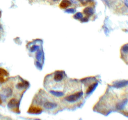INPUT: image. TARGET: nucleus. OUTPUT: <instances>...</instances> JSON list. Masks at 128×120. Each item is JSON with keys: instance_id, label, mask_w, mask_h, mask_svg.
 <instances>
[{"instance_id": "nucleus-5", "label": "nucleus", "mask_w": 128, "mask_h": 120, "mask_svg": "<svg viewBox=\"0 0 128 120\" xmlns=\"http://www.w3.org/2000/svg\"><path fill=\"white\" fill-rule=\"evenodd\" d=\"M18 105H19V103L18 101L15 99H12V100H11L9 102V104H8V107H9V108H11L12 109H14V108L16 109V108L18 107Z\"/></svg>"}, {"instance_id": "nucleus-20", "label": "nucleus", "mask_w": 128, "mask_h": 120, "mask_svg": "<svg viewBox=\"0 0 128 120\" xmlns=\"http://www.w3.org/2000/svg\"><path fill=\"white\" fill-rule=\"evenodd\" d=\"M125 5L128 8V0H125Z\"/></svg>"}, {"instance_id": "nucleus-14", "label": "nucleus", "mask_w": 128, "mask_h": 120, "mask_svg": "<svg viewBox=\"0 0 128 120\" xmlns=\"http://www.w3.org/2000/svg\"><path fill=\"white\" fill-rule=\"evenodd\" d=\"M79 1L81 2L82 5H86L89 3L92 2L93 1V0H79Z\"/></svg>"}, {"instance_id": "nucleus-11", "label": "nucleus", "mask_w": 128, "mask_h": 120, "mask_svg": "<svg viewBox=\"0 0 128 120\" xmlns=\"http://www.w3.org/2000/svg\"><path fill=\"white\" fill-rule=\"evenodd\" d=\"M83 17V16L81 13H77L74 15V18L76 20H81Z\"/></svg>"}, {"instance_id": "nucleus-6", "label": "nucleus", "mask_w": 128, "mask_h": 120, "mask_svg": "<svg viewBox=\"0 0 128 120\" xmlns=\"http://www.w3.org/2000/svg\"><path fill=\"white\" fill-rule=\"evenodd\" d=\"M63 78V74L62 72L61 71H57L55 73L54 79L55 81L59 82L61 81Z\"/></svg>"}, {"instance_id": "nucleus-7", "label": "nucleus", "mask_w": 128, "mask_h": 120, "mask_svg": "<svg viewBox=\"0 0 128 120\" xmlns=\"http://www.w3.org/2000/svg\"><path fill=\"white\" fill-rule=\"evenodd\" d=\"M71 5L69 0H62L60 4V7L62 9H66Z\"/></svg>"}, {"instance_id": "nucleus-8", "label": "nucleus", "mask_w": 128, "mask_h": 120, "mask_svg": "<svg viewBox=\"0 0 128 120\" xmlns=\"http://www.w3.org/2000/svg\"><path fill=\"white\" fill-rule=\"evenodd\" d=\"M83 12L87 16L90 17L93 15L94 12V10L93 8H92L91 7H88L85 8L83 10Z\"/></svg>"}, {"instance_id": "nucleus-3", "label": "nucleus", "mask_w": 128, "mask_h": 120, "mask_svg": "<svg viewBox=\"0 0 128 120\" xmlns=\"http://www.w3.org/2000/svg\"><path fill=\"white\" fill-rule=\"evenodd\" d=\"M8 74L6 70L0 68V83H4L6 80V77L7 76Z\"/></svg>"}, {"instance_id": "nucleus-24", "label": "nucleus", "mask_w": 128, "mask_h": 120, "mask_svg": "<svg viewBox=\"0 0 128 120\" xmlns=\"http://www.w3.org/2000/svg\"></svg>"}, {"instance_id": "nucleus-19", "label": "nucleus", "mask_w": 128, "mask_h": 120, "mask_svg": "<svg viewBox=\"0 0 128 120\" xmlns=\"http://www.w3.org/2000/svg\"><path fill=\"white\" fill-rule=\"evenodd\" d=\"M81 20H82V22H87V21H88V19L86 18H82Z\"/></svg>"}, {"instance_id": "nucleus-1", "label": "nucleus", "mask_w": 128, "mask_h": 120, "mask_svg": "<svg viewBox=\"0 0 128 120\" xmlns=\"http://www.w3.org/2000/svg\"><path fill=\"white\" fill-rule=\"evenodd\" d=\"M83 94L82 92H79L74 94L70 95V96L66 97V100L69 102H74L76 101L78 99L80 98Z\"/></svg>"}, {"instance_id": "nucleus-10", "label": "nucleus", "mask_w": 128, "mask_h": 120, "mask_svg": "<svg viewBox=\"0 0 128 120\" xmlns=\"http://www.w3.org/2000/svg\"><path fill=\"white\" fill-rule=\"evenodd\" d=\"M97 85V84H93L90 87H89V88L87 89V94H89L91 92H92V91L94 90V89H95V88L96 87V86Z\"/></svg>"}, {"instance_id": "nucleus-12", "label": "nucleus", "mask_w": 128, "mask_h": 120, "mask_svg": "<svg viewBox=\"0 0 128 120\" xmlns=\"http://www.w3.org/2000/svg\"><path fill=\"white\" fill-rule=\"evenodd\" d=\"M51 93L54 95H55V96L57 97H61L63 95V93L61 92H58V91H51Z\"/></svg>"}, {"instance_id": "nucleus-4", "label": "nucleus", "mask_w": 128, "mask_h": 120, "mask_svg": "<svg viewBox=\"0 0 128 120\" xmlns=\"http://www.w3.org/2000/svg\"><path fill=\"white\" fill-rule=\"evenodd\" d=\"M44 107L47 109H53L57 107V104L52 102H46L44 103Z\"/></svg>"}, {"instance_id": "nucleus-21", "label": "nucleus", "mask_w": 128, "mask_h": 120, "mask_svg": "<svg viewBox=\"0 0 128 120\" xmlns=\"http://www.w3.org/2000/svg\"><path fill=\"white\" fill-rule=\"evenodd\" d=\"M71 1H72V2L73 3H76L77 2H76V0H71Z\"/></svg>"}, {"instance_id": "nucleus-2", "label": "nucleus", "mask_w": 128, "mask_h": 120, "mask_svg": "<svg viewBox=\"0 0 128 120\" xmlns=\"http://www.w3.org/2000/svg\"><path fill=\"white\" fill-rule=\"evenodd\" d=\"M29 113L34 114H38L41 113L42 109L38 107L31 106L29 109Z\"/></svg>"}, {"instance_id": "nucleus-16", "label": "nucleus", "mask_w": 128, "mask_h": 120, "mask_svg": "<svg viewBox=\"0 0 128 120\" xmlns=\"http://www.w3.org/2000/svg\"><path fill=\"white\" fill-rule=\"evenodd\" d=\"M66 13H70V14H73L74 13L76 12V10L74 9H68L67 10H66L65 11Z\"/></svg>"}, {"instance_id": "nucleus-23", "label": "nucleus", "mask_w": 128, "mask_h": 120, "mask_svg": "<svg viewBox=\"0 0 128 120\" xmlns=\"http://www.w3.org/2000/svg\"><path fill=\"white\" fill-rule=\"evenodd\" d=\"M53 1H59V0H53Z\"/></svg>"}, {"instance_id": "nucleus-15", "label": "nucleus", "mask_w": 128, "mask_h": 120, "mask_svg": "<svg viewBox=\"0 0 128 120\" xmlns=\"http://www.w3.org/2000/svg\"><path fill=\"white\" fill-rule=\"evenodd\" d=\"M42 56H43L42 52L41 51H39L37 54V59L39 60H40L41 58H42Z\"/></svg>"}, {"instance_id": "nucleus-9", "label": "nucleus", "mask_w": 128, "mask_h": 120, "mask_svg": "<svg viewBox=\"0 0 128 120\" xmlns=\"http://www.w3.org/2000/svg\"><path fill=\"white\" fill-rule=\"evenodd\" d=\"M128 84V81L119 82L118 83H117L115 84V87H118V88H120L127 85Z\"/></svg>"}, {"instance_id": "nucleus-22", "label": "nucleus", "mask_w": 128, "mask_h": 120, "mask_svg": "<svg viewBox=\"0 0 128 120\" xmlns=\"http://www.w3.org/2000/svg\"><path fill=\"white\" fill-rule=\"evenodd\" d=\"M1 103H2V101H1V99H0V104H1Z\"/></svg>"}, {"instance_id": "nucleus-13", "label": "nucleus", "mask_w": 128, "mask_h": 120, "mask_svg": "<svg viewBox=\"0 0 128 120\" xmlns=\"http://www.w3.org/2000/svg\"><path fill=\"white\" fill-rule=\"evenodd\" d=\"M126 100H123V101H122L121 102H120V103H119L118 106H117V107H118V109H121L124 106V105H125L126 104Z\"/></svg>"}, {"instance_id": "nucleus-17", "label": "nucleus", "mask_w": 128, "mask_h": 120, "mask_svg": "<svg viewBox=\"0 0 128 120\" xmlns=\"http://www.w3.org/2000/svg\"><path fill=\"white\" fill-rule=\"evenodd\" d=\"M122 51L125 53H128V45L124 46L122 48Z\"/></svg>"}, {"instance_id": "nucleus-18", "label": "nucleus", "mask_w": 128, "mask_h": 120, "mask_svg": "<svg viewBox=\"0 0 128 120\" xmlns=\"http://www.w3.org/2000/svg\"><path fill=\"white\" fill-rule=\"evenodd\" d=\"M39 47L38 46H33L31 49V51L32 52L36 51L37 50L39 49Z\"/></svg>"}]
</instances>
